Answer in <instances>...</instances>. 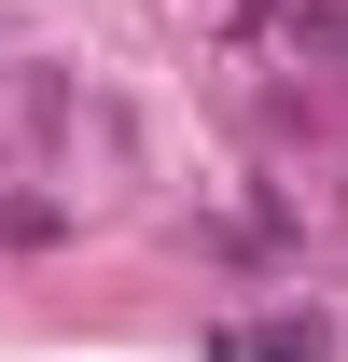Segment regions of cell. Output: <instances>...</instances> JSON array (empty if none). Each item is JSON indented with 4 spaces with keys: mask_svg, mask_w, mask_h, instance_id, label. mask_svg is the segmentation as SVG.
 <instances>
[{
    "mask_svg": "<svg viewBox=\"0 0 348 362\" xmlns=\"http://www.w3.org/2000/svg\"><path fill=\"white\" fill-rule=\"evenodd\" d=\"M209 362H320V320H265V334H209Z\"/></svg>",
    "mask_w": 348,
    "mask_h": 362,
    "instance_id": "cell-1",
    "label": "cell"
}]
</instances>
